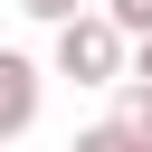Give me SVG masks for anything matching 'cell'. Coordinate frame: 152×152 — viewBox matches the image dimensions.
<instances>
[{"label":"cell","mask_w":152,"mask_h":152,"mask_svg":"<svg viewBox=\"0 0 152 152\" xmlns=\"http://www.w3.org/2000/svg\"><path fill=\"white\" fill-rule=\"evenodd\" d=\"M57 76H76V86H124V28H114L104 10L57 19Z\"/></svg>","instance_id":"cell-1"},{"label":"cell","mask_w":152,"mask_h":152,"mask_svg":"<svg viewBox=\"0 0 152 152\" xmlns=\"http://www.w3.org/2000/svg\"><path fill=\"white\" fill-rule=\"evenodd\" d=\"M66 152H152V142H142V133H133V124L114 114V124H86V133H76Z\"/></svg>","instance_id":"cell-3"},{"label":"cell","mask_w":152,"mask_h":152,"mask_svg":"<svg viewBox=\"0 0 152 152\" xmlns=\"http://www.w3.org/2000/svg\"><path fill=\"white\" fill-rule=\"evenodd\" d=\"M0 152H10V142H0Z\"/></svg>","instance_id":"cell-8"},{"label":"cell","mask_w":152,"mask_h":152,"mask_svg":"<svg viewBox=\"0 0 152 152\" xmlns=\"http://www.w3.org/2000/svg\"><path fill=\"white\" fill-rule=\"evenodd\" d=\"M124 86H152V38H124Z\"/></svg>","instance_id":"cell-6"},{"label":"cell","mask_w":152,"mask_h":152,"mask_svg":"<svg viewBox=\"0 0 152 152\" xmlns=\"http://www.w3.org/2000/svg\"><path fill=\"white\" fill-rule=\"evenodd\" d=\"M19 10H28V19H48V28H57V19H76V10H86V0H19Z\"/></svg>","instance_id":"cell-7"},{"label":"cell","mask_w":152,"mask_h":152,"mask_svg":"<svg viewBox=\"0 0 152 152\" xmlns=\"http://www.w3.org/2000/svg\"><path fill=\"white\" fill-rule=\"evenodd\" d=\"M124 124H133V133L152 142V86H124Z\"/></svg>","instance_id":"cell-5"},{"label":"cell","mask_w":152,"mask_h":152,"mask_svg":"<svg viewBox=\"0 0 152 152\" xmlns=\"http://www.w3.org/2000/svg\"><path fill=\"white\" fill-rule=\"evenodd\" d=\"M38 104H48V76H38V57L0 48V142H19V133L38 124Z\"/></svg>","instance_id":"cell-2"},{"label":"cell","mask_w":152,"mask_h":152,"mask_svg":"<svg viewBox=\"0 0 152 152\" xmlns=\"http://www.w3.org/2000/svg\"><path fill=\"white\" fill-rule=\"evenodd\" d=\"M104 19H114L124 38H152V0H104Z\"/></svg>","instance_id":"cell-4"}]
</instances>
